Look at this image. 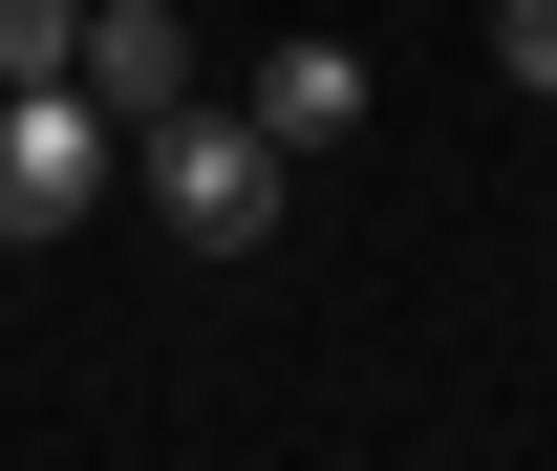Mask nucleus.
<instances>
[{
    "instance_id": "obj_1",
    "label": "nucleus",
    "mask_w": 557,
    "mask_h": 471,
    "mask_svg": "<svg viewBox=\"0 0 557 471\" xmlns=\"http://www.w3.org/2000/svg\"><path fill=\"white\" fill-rule=\"evenodd\" d=\"M129 172H150V214H172L194 258H258V236H278V172H300V150H278L258 108H214V86H194V108H150V129H129Z\"/></svg>"
},
{
    "instance_id": "obj_2",
    "label": "nucleus",
    "mask_w": 557,
    "mask_h": 471,
    "mask_svg": "<svg viewBox=\"0 0 557 471\" xmlns=\"http://www.w3.org/2000/svg\"><path fill=\"white\" fill-rule=\"evenodd\" d=\"M108 150H129V129H108L65 65L0 86V236H86V214H108Z\"/></svg>"
},
{
    "instance_id": "obj_6",
    "label": "nucleus",
    "mask_w": 557,
    "mask_h": 471,
    "mask_svg": "<svg viewBox=\"0 0 557 471\" xmlns=\"http://www.w3.org/2000/svg\"><path fill=\"white\" fill-rule=\"evenodd\" d=\"M493 65H515V86L557 108V0H493Z\"/></svg>"
},
{
    "instance_id": "obj_3",
    "label": "nucleus",
    "mask_w": 557,
    "mask_h": 471,
    "mask_svg": "<svg viewBox=\"0 0 557 471\" xmlns=\"http://www.w3.org/2000/svg\"><path fill=\"white\" fill-rule=\"evenodd\" d=\"M65 86L108 108V129H150V108H194V22H172V0H86V44H65Z\"/></svg>"
},
{
    "instance_id": "obj_4",
    "label": "nucleus",
    "mask_w": 557,
    "mask_h": 471,
    "mask_svg": "<svg viewBox=\"0 0 557 471\" xmlns=\"http://www.w3.org/2000/svg\"><path fill=\"white\" fill-rule=\"evenodd\" d=\"M236 108H258L278 150H344V129H364V44H278V65L236 86Z\"/></svg>"
},
{
    "instance_id": "obj_5",
    "label": "nucleus",
    "mask_w": 557,
    "mask_h": 471,
    "mask_svg": "<svg viewBox=\"0 0 557 471\" xmlns=\"http://www.w3.org/2000/svg\"><path fill=\"white\" fill-rule=\"evenodd\" d=\"M65 44H86V0H0V86H44Z\"/></svg>"
}]
</instances>
